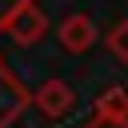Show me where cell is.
<instances>
[{
  "instance_id": "cell-1",
  "label": "cell",
  "mask_w": 128,
  "mask_h": 128,
  "mask_svg": "<svg viewBox=\"0 0 128 128\" xmlns=\"http://www.w3.org/2000/svg\"><path fill=\"white\" fill-rule=\"evenodd\" d=\"M0 32L12 36L20 48H32L36 40L48 36V16H44V8H40L36 0H24V4H16V8L8 12V20H4Z\"/></svg>"
},
{
  "instance_id": "cell-6",
  "label": "cell",
  "mask_w": 128,
  "mask_h": 128,
  "mask_svg": "<svg viewBox=\"0 0 128 128\" xmlns=\"http://www.w3.org/2000/svg\"><path fill=\"white\" fill-rule=\"evenodd\" d=\"M104 44H108V52H112L116 60L128 64V20H116V24L104 32Z\"/></svg>"
},
{
  "instance_id": "cell-7",
  "label": "cell",
  "mask_w": 128,
  "mask_h": 128,
  "mask_svg": "<svg viewBox=\"0 0 128 128\" xmlns=\"http://www.w3.org/2000/svg\"><path fill=\"white\" fill-rule=\"evenodd\" d=\"M84 128H128V120H108V116H92Z\"/></svg>"
},
{
  "instance_id": "cell-8",
  "label": "cell",
  "mask_w": 128,
  "mask_h": 128,
  "mask_svg": "<svg viewBox=\"0 0 128 128\" xmlns=\"http://www.w3.org/2000/svg\"><path fill=\"white\" fill-rule=\"evenodd\" d=\"M16 4H24V0H0V28H4V20H8V12H12Z\"/></svg>"
},
{
  "instance_id": "cell-4",
  "label": "cell",
  "mask_w": 128,
  "mask_h": 128,
  "mask_svg": "<svg viewBox=\"0 0 128 128\" xmlns=\"http://www.w3.org/2000/svg\"><path fill=\"white\" fill-rule=\"evenodd\" d=\"M32 108L40 112V116H48V120H64L72 108H76V92H72V84H64V80H44L36 92H32Z\"/></svg>"
},
{
  "instance_id": "cell-5",
  "label": "cell",
  "mask_w": 128,
  "mask_h": 128,
  "mask_svg": "<svg viewBox=\"0 0 128 128\" xmlns=\"http://www.w3.org/2000/svg\"><path fill=\"white\" fill-rule=\"evenodd\" d=\"M92 116H108V120H128V88H120V84L104 88V92L96 96V108H92Z\"/></svg>"
},
{
  "instance_id": "cell-2",
  "label": "cell",
  "mask_w": 128,
  "mask_h": 128,
  "mask_svg": "<svg viewBox=\"0 0 128 128\" xmlns=\"http://www.w3.org/2000/svg\"><path fill=\"white\" fill-rule=\"evenodd\" d=\"M96 20L88 16V12H72V16H64L60 24H56V40H60V48L64 52H72V56H84V52H92L96 48Z\"/></svg>"
},
{
  "instance_id": "cell-3",
  "label": "cell",
  "mask_w": 128,
  "mask_h": 128,
  "mask_svg": "<svg viewBox=\"0 0 128 128\" xmlns=\"http://www.w3.org/2000/svg\"><path fill=\"white\" fill-rule=\"evenodd\" d=\"M32 108V92L16 80V72L0 60V128H12L24 112Z\"/></svg>"
},
{
  "instance_id": "cell-9",
  "label": "cell",
  "mask_w": 128,
  "mask_h": 128,
  "mask_svg": "<svg viewBox=\"0 0 128 128\" xmlns=\"http://www.w3.org/2000/svg\"><path fill=\"white\" fill-rule=\"evenodd\" d=\"M0 60H4V56H0Z\"/></svg>"
}]
</instances>
